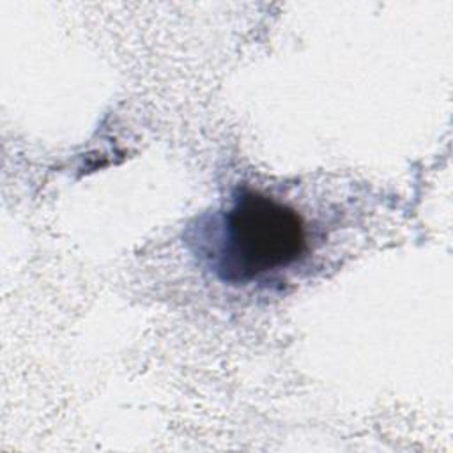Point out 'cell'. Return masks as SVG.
Masks as SVG:
<instances>
[{
    "mask_svg": "<svg viewBox=\"0 0 453 453\" xmlns=\"http://www.w3.org/2000/svg\"><path fill=\"white\" fill-rule=\"evenodd\" d=\"M216 271L225 281L246 283L297 262L306 251L301 216L288 205L242 191L223 218Z\"/></svg>",
    "mask_w": 453,
    "mask_h": 453,
    "instance_id": "cell-1",
    "label": "cell"
}]
</instances>
